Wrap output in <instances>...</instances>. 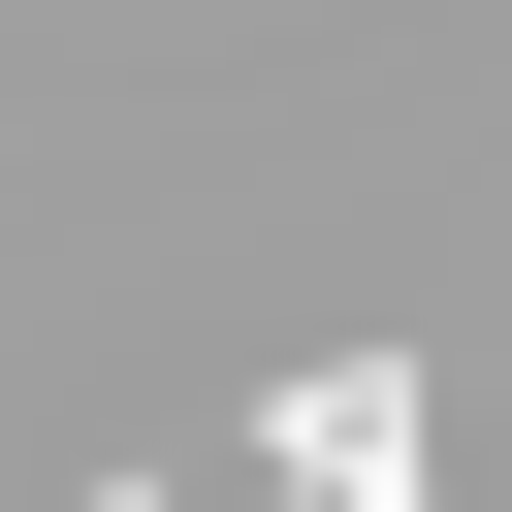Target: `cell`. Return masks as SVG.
Instances as JSON below:
<instances>
[{
    "label": "cell",
    "instance_id": "obj_1",
    "mask_svg": "<svg viewBox=\"0 0 512 512\" xmlns=\"http://www.w3.org/2000/svg\"><path fill=\"white\" fill-rule=\"evenodd\" d=\"M256 448H288V480H320V512H416V352H320V384H288V416H256Z\"/></svg>",
    "mask_w": 512,
    "mask_h": 512
}]
</instances>
